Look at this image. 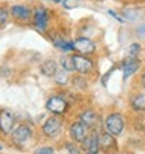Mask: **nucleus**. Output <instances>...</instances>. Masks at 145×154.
Segmentation results:
<instances>
[{"instance_id":"0eeeda50","label":"nucleus","mask_w":145,"mask_h":154,"mask_svg":"<svg viewBox=\"0 0 145 154\" xmlns=\"http://www.w3.org/2000/svg\"><path fill=\"white\" fill-rule=\"evenodd\" d=\"M74 48L80 53H83V55H87V53H92L95 50V45L94 42L87 39V38H78L75 42H74Z\"/></svg>"},{"instance_id":"bb28decb","label":"nucleus","mask_w":145,"mask_h":154,"mask_svg":"<svg viewBox=\"0 0 145 154\" xmlns=\"http://www.w3.org/2000/svg\"><path fill=\"white\" fill-rule=\"evenodd\" d=\"M50 2H53V3H58V2H61V0H50Z\"/></svg>"},{"instance_id":"a211bd4d","label":"nucleus","mask_w":145,"mask_h":154,"mask_svg":"<svg viewBox=\"0 0 145 154\" xmlns=\"http://www.w3.org/2000/svg\"><path fill=\"white\" fill-rule=\"evenodd\" d=\"M61 64H62V69H64L66 72L75 70V66H74V58H72V56H66V58H62Z\"/></svg>"},{"instance_id":"f3484780","label":"nucleus","mask_w":145,"mask_h":154,"mask_svg":"<svg viewBox=\"0 0 145 154\" xmlns=\"http://www.w3.org/2000/svg\"><path fill=\"white\" fill-rule=\"evenodd\" d=\"M55 81H56V84L58 86H64L67 84V81H69V75H67V72L62 69V70H58V73L55 75Z\"/></svg>"},{"instance_id":"9d476101","label":"nucleus","mask_w":145,"mask_h":154,"mask_svg":"<svg viewBox=\"0 0 145 154\" xmlns=\"http://www.w3.org/2000/svg\"><path fill=\"white\" fill-rule=\"evenodd\" d=\"M115 140H114V135H111L109 132H103L98 135V146H100L103 151H112L115 149Z\"/></svg>"},{"instance_id":"412c9836","label":"nucleus","mask_w":145,"mask_h":154,"mask_svg":"<svg viewBox=\"0 0 145 154\" xmlns=\"http://www.w3.org/2000/svg\"><path fill=\"white\" fill-rule=\"evenodd\" d=\"M6 20H8V13H6V10L0 8V25H5Z\"/></svg>"},{"instance_id":"5701e85b","label":"nucleus","mask_w":145,"mask_h":154,"mask_svg":"<svg viewBox=\"0 0 145 154\" xmlns=\"http://www.w3.org/2000/svg\"><path fill=\"white\" fill-rule=\"evenodd\" d=\"M78 3V0H64V6L66 8H74V5Z\"/></svg>"},{"instance_id":"1a4fd4ad","label":"nucleus","mask_w":145,"mask_h":154,"mask_svg":"<svg viewBox=\"0 0 145 154\" xmlns=\"http://www.w3.org/2000/svg\"><path fill=\"white\" fill-rule=\"evenodd\" d=\"M13 134V140L16 143H24L30 139V135H31V129L28 128L27 125H20V126H17V128L11 132Z\"/></svg>"},{"instance_id":"4be33fe9","label":"nucleus","mask_w":145,"mask_h":154,"mask_svg":"<svg viewBox=\"0 0 145 154\" xmlns=\"http://www.w3.org/2000/svg\"><path fill=\"white\" fill-rule=\"evenodd\" d=\"M36 154H55V151H53L52 148H39V149H36Z\"/></svg>"},{"instance_id":"20e7f679","label":"nucleus","mask_w":145,"mask_h":154,"mask_svg":"<svg viewBox=\"0 0 145 154\" xmlns=\"http://www.w3.org/2000/svg\"><path fill=\"white\" fill-rule=\"evenodd\" d=\"M13 126H14V115L10 111L2 109L0 111V129H2V132L10 134L13 131Z\"/></svg>"},{"instance_id":"39448f33","label":"nucleus","mask_w":145,"mask_h":154,"mask_svg":"<svg viewBox=\"0 0 145 154\" xmlns=\"http://www.w3.org/2000/svg\"><path fill=\"white\" fill-rule=\"evenodd\" d=\"M61 120L58 117H50V119L44 123L42 129H44V134L49 135V137H55V135L61 131Z\"/></svg>"},{"instance_id":"dca6fc26","label":"nucleus","mask_w":145,"mask_h":154,"mask_svg":"<svg viewBox=\"0 0 145 154\" xmlns=\"http://www.w3.org/2000/svg\"><path fill=\"white\" fill-rule=\"evenodd\" d=\"M131 107L137 112H145V94H136L131 98Z\"/></svg>"},{"instance_id":"a878e982","label":"nucleus","mask_w":145,"mask_h":154,"mask_svg":"<svg viewBox=\"0 0 145 154\" xmlns=\"http://www.w3.org/2000/svg\"><path fill=\"white\" fill-rule=\"evenodd\" d=\"M142 84H143V87H145V75H142Z\"/></svg>"},{"instance_id":"423d86ee","label":"nucleus","mask_w":145,"mask_h":154,"mask_svg":"<svg viewBox=\"0 0 145 154\" xmlns=\"http://www.w3.org/2000/svg\"><path fill=\"white\" fill-rule=\"evenodd\" d=\"M70 137L74 139L75 142H83L86 137H87V128L81 123V122H75V123H72L70 126Z\"/></svg>"},{"instance_id":"6ab92c4d","label":"nucleus","mask_w":145,"mask_h":154,"mask_svg":"<svg viewBox=\"0 0 145 154\" xmlns=\"http://www.w3.org/2000/svg\"><path fill=\"white\" fill-rule=\"evenodd\" d=\"M139 51H140V45L139 44H131V47H130V56L131 58H136Z\"/></svg>"},{"instance_id":"f8f14e48","label":"nucleus","mask_w":145,"mask_h":154,"mask_svg":"<svg viewBox=\"0 0 145 154\" xmlns=\"http://www.w3.org/2000/svg\"><path fill=\"white\" fill-rule=\"evenodd\" d=\"M97 115H95V112L94 111H90V109H87V111H84L83 114L80 115V122L83 123L86 128H94V126L97 125Z\"/></svg>"},{"instance_id":"cd10ccee","label":"nucleus","mask_w":145,"mask_h":154,"mask_svg":"<svg viewBox=\"0 0 145 154\" xmlns=\"http://www.w3.org/2000/svg\"><path fill=\"white\" fill-rule=\"evenodd\" d=\"M0 149H2V145H0Z\"/></svg>"},{"instance_id":"b1692460","label":"nucleus","mask_w":145,"mask_h":154,"mask_svg":"<svg viewBox=\"0 0 145 154\" xmlns=\"http://www.w3.org/2000/svg\"><path fill=\"white\" fill-rule=\"evenodd\" d=\"M109 14H111V16H114V17H115V19H117V20H119V22H122V23L125 22V17H120V16H119V14H117V13H114V11H109Z\"/></svg>"},{"instance_id":"f03ea898","label":"nucleus","mask_w":145,"mask_h":154,"mask_svg":"<svg viewBox=\"0 0 145 154\" xmlns=\"http://www.w3.org/2000/svg\"><path fill=\"white\" fill-rule=\"evenodd\" d=\"M47 109L50 112H53V114H56V115L64 114L67 111V101L62 97L55 95V97H52L49 101H47Z\"/></svg>"},{"instance_id":"f257e3e1","label":"nucleus","mask_w":145,"mask_h":154,"mask_svg":"<svg viewBox=\"0 0 145 154\" xmlns=\"http://www.w3.org/2000/svg\"><path fill=\"white\" fill-rule=\"evenodd\" d=\"M105 126H106V131L109 132L111 135H120L122 131H123V126H125V122H123V117L120 114H109L105 120Z\"/></svg>"},{"instance_id":"4468645a","label":"nucleus","mask_w":145,"mask_h":154,"mask_svg":"<svg viewBox=\"0 0 145 154\" xmlns=\"http://www.w3.org/2000/svg\"><path fill=\"white\" fill-rule=\"evenodd\" d=\"M11 14L14 17H17V19H22V20H27L30 19L31 16V10L28 6H22V5H16L11 8Z\"/></svg>"},{"instance_id":"6e6552de","label":"nucleus","mask_w":145,"mask_h":154,"mask_svg":"<svg viewBox=\"0 0 145 154\" xmlns=\"http://www.w3.org/2000/svg\"><path fill=\"white\" fill-rule=\"evenodd\" d=\"M47 22H49V13L44 6H36L34 8V25L38 28L44 30L47 26Z\"/></svg>"},{"instance_id":"7ed1b4c3","label":"nucleus","mask_w":145,"mask_h":154,"mask_svg":"<svg viewBox=\"0 0 145 154\" xmlns=\"http://www.w3.org/2000/svg\"><path fill=\"white\" fill-rule=\"evenodd\" d=\"M74 58V66H75V70L78 72V73L81 75H86L89 73L90 70L94 69V62L84 58V56H81V55H75V56H72Z\"/></svg>"},{"instance_id":"9b49d317","label":"nucleus","mask_w":145,"mask_h":154,"mask_svg":"<svg viewBox=\"0 0 145 154\" xmlns=\"http://www.w3.org/2000/svg\"><path fill=\"white\" fill-rule=\"evenodd\" d=\"M139 66H140V62H139L137 58H131V56H128V59H126V61H125V64H123V78L131 76L134 72L139 69Z\"/></svg>"},{"instance_id":"393cba45","label":"nucleus","mask_w":145,"mask_h":154,"mask_svg":"<svg viewBox=\"0 0 145 154\" xmlns=\"http://www.w3.org/2000/svg\"><path fill=\"white\" fill-rule=\"evenodd\" d=\"M86 154H97V151H86Z\"/></svg>"},{"instance_id":"2eb2a0df","label":"nucleus","mask_w":145,"mask_h":154,"mask_svg":"<svg viewBox=\"0 0 145 154\" xmlns=\"http://www.w3.org/2000/svg\"><path fill=\"white\" fill-rule=\"evenodd\" d=\"M41 72H42V75H45V76H55V75L58 73L56 62H55V61H52V59L45 61L44 64L41 66Z\"/></svg>"},{"instance_id":"ddd939ff","label":"nucleus","mask_w":145,"mask_h":154,"mask_svg":"<svg viewBox=\"0 0 145 154\" xmlns=\"http://www.w3.org/2000/svg\"><path fill=\"white\" fill-rule=\"evenodd\" d=\"M83 148L86 149V151H97L98 152V135L95 134V132H92V134H89L87 137L83 140Z\"/></svg>"},{"instance_id":"aec40b11","label":"nucleus","mask_w":145,"mask_h":154,"mask_svg":"<svg viewBox=\"0 0 145 154\" xmlns=\"http://www.w3.org/2000/svg\"><path fill=\"white\" fill-rule=\"evenodd\" d=\"M66 148H67V151H69V154H80V148L77 146L75 143H66Z\"/></svg>"}]
</instances>
